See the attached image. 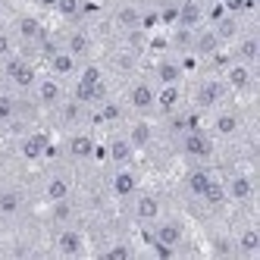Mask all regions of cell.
Segmentation results:
<instances>
[{"mask_svg": "<svg viewBox=\"0 0 260 260\" xmlns=\"http://www.w3.org/2000/svg\"><path fill=\"white\" fill-rule=\"evenodd\" d=\"M44 198L53 204V201H63V198H72V176L57 170V173H50L44 179Z\"/></svg>", "mask_w": 260, "mask_h": 260, "instance_id": "cell-20", "label": "cell"}, {"mask_svg": "<svg viewBox=\"0 0 260 260\" xmlns=\"http://www.w3.org/2000/svg\"><path fill=\"white\" fill-rule=\"evenodd\" d=\"M98 107H101L98 119H104V122H119V119H122V104H116V101H107V98H104Z\"/></svg>", "mask_w": 260, "mask_h": 260, "instance_id": "cell-37", "label": "cell"}, {"mask_svg": "<svg viewBox=\"0 0 260 260\" xmlns=\"http://www.w3.org/2000/svg\"><path fill=\"white\" fill-rule=\"evenodd\" d=\"M213 179H216V176L207 170V166H204V163H198L194 170H188V173H185V191H188L191 198H201L204 191H207V185H210Z\"/></svg>", "mask_w": 260, "mask_h": 260, "instance_id": "cell-24", "label": "cell"}, {"mask_svg": "<svg viewBox=\"0 0 260 260\" xmlns=\"http://www.w3.org/2000/svg\"><path fill=\"white\" fill-rule=\"evenodd\" d=\"M213 31H216L219 41H229V38H235V35H238V19H235V16H222V19L213 25Z\"/></svg>", "mask_w": 260, "mask_h": 260, "instance_id": "cell-36", "label": "cell"}, {"mask_svg": "<svg viewBox=\"0 0 260 260\" xmlns=\"http://www.w3.org/2000/svg\"><path fill=\"white\" fill-rule=\"evenodd\" d=\"M219 38H216V31L213 28H204L201 35H194V38H191V50L198 53V57H213V53L219 50Z\"/></svg>", "mask_w": 260, "mask_h": 260, "instance_id": "cell-28", "label": "cell"}, {"mask_svg": "<svg viewBox=\"0 0 260 260\" xmlns=\"http://www.w3.org/2000/svg\"><path fill=\"white\" fill-rule=\"evenodd\" d=\"M76 88H72V98L76 101H82L85 107H94V104H101L104 98H107V82H104V69L98 66V63H85V66H79V72H76Z\"/></svg>", "mask_w": 260, "mask_h": 260, "instance_id": "cell-1", "label": "cell"}, {"mask_svg": "<svg viewBox=\"0 0 260 260\" xmlns=\"http://www.w3.org/2000/svg\"><path fill=\"white\" fill-rule=\"evenodd\" d=\"M13 53H16V38L10 31H0V60L13 57Z\"/></svg>", "mask_w": 260, "mask_h": 260, "instance_id": "cell-39", "label": "cell"}, {"mask_svg": "<svg viewBox=\"0 0 260 260\" xmlns=\"http://www.w3.org/2000/svg\"><path fill=\"white\" fill-rule=\"evenodd\" d=\"M50 219H53V226H69V222L76 219V204H72L69 198L53 201L50 204Z\"/></svg>", "mask_w": 260, "mask_h": 260, "instance_id": "cell-31", "label": "cell"}, {"mask_svg": "<svg viewBox=\"0 0 260 260\" xmlns=\"http://www.w3.org/2000/svg\"><path fill=\"white\" fill-rule=\"evenodd\" d=\"M35 4H38L41 10H53V7H57V0H35Z\"/></svg>", "mask_w": 260, "mask_h": 260, "instance_id": "cell-40", "label": "cell"}, {"mask_svg": "<svg viewBox=\"0 0 260 260\" xmlns=\"http://www.w3.org/2000/svg\"><path fill=\"white\" fill-rule=\"evenodd\" d=\"M79 63L66 47H47V72L50 76H57V79H69V76H76L79 72Z\"/></svg>", "mask_w": 260, "mask_h": 260, "instance_id": "cell-15", "label": "cell"}, {"mask_svg": "<svg viewBox=\"0 0 260 260\" xmlns=\"http://www.w3.org/2000/svg\"><path fill=\"white\" fill-rule=\"evenodd\" d=\"M57 110H60V119H63L66 125H79V122L88 116V107H85L82 101H76V98H72V101L63 98V104H60Z\"/></svg>", "mask_w": 260, "mask_h": 260, "instance_id": "cell-30", "label": "cell"}, {"mask_svg": "<svg viewBox=\"0 0 260 260\" xmlns=\"http://www.w3.org/2000/svg\"><path fill=\"white\" fill-rule=\"evenodd\" d=\"M104 154H107V160L113 163V166H125V163L135 160L138 151L132 147V141H128L125 135H113V138L107 141V151H104Z\"/></svg>", "mask_w": 260, "mask_h": 260, "instance_id": "cell-19", "label": "cell"}, {"mask_svg": "<svg viewBox=\"0 0 260 260\" xmlns=\"http://www.w3.org/2000/svg\"><path fill=\"white\" fill-rule=\"evenodd\" d=\"M154 101H157V85L151 79H135L125 91V107L132 110L135 116H151Z\"/></svg>", "mask_w": 260, "mask_h": 260, "instance_id": "cell-4", "label": "cell"}, {"mask_svg": "<svg viewBox=\"0 0 260 260\" xmlns=\"http://www.w3.org/2000/svg\"><path fill=\"white\" fill-rule=\"evenodd\" d=\"M222 188H226V201H232V204L254 201V179L248 173H232L226 182H222Z\"/></svg>", "mask_w": 260, "mask_h": 260, "instance_id": "cell-16", "label": "cell"}, {"mask_svg": "<svg viewBox=\"0 0 260 260\" xmlns=\"http://www.w3.org/2000/svg\"><path fill=\"white\" fill-rule=\"evenodd\" d=\"M222 85H226L229 91H235V94H245V91H251V88H254V66L241 63V60L226 63V69H222Z\"/></svg>", "mask_w": 260, "mask_h": 260, "instance_id": "cell-11", "label": "cell"}, {"mask_svg": "<svg viewBox=\"0 0 260 260\" xmlns=\"http://www.w3.org/2000/svg\"><path fill=\"white\" fill-rule=\"evenodd\" d=\"M128 4H138V7H141V0H128Z\"/></svg>", "mask_w": 260, "mask_h": 260, "instance_id": "cell-41", "label": "cell"}, {"mask_svg": "<svg viewBox=\"0 0 260 260\" xmlns=\"http://www.w3.org/2000/svg\"><path fill=\"white\" fill-rule=\"evenodd\" d=\"M128 201H132V219L138 222V226H144V229L163 216V201H160V194H154V191H141V188H138Z\"/></svg>", "mask_w": 260, "mask_h": 260, "instance_id": "cell-5", "label": "cell"}, {"mask_svg": "<svg viewBox=\"0 0 260 260\" xmlns=\"http://www.w3.org/2000/svg\"><path fill=\"white\" fill-rule=\"evenodd\" d=\"M31 91H35V104L44 107V110H57V107L63 104V98H66L63 79L50 76V72H47V76H38V79H35Z\"/></svg>", "mask_w": 260, "mask_h": 260, "instance_id": "cell-6", "label": "cell"}, {"mask_svg": "<svg viewBox=\"0 0 260 260\" xmlns=\"http://www.w3.org/2000/svg\"><path fill=\"white\" fill-rule=\"evenodd\" d=\"M94 151H98V141H94V135H91V132H72L66 138V157L76 160V163L91 160V157H94Z\"/></svg>", "mask_w": 260, "mask_h": 260, "instance_id": "cell-17", "label": "cell"}, {"mask_svg": "<svg viewBox=\"0 0 260 260\" xmlns=\"http://www.w3.org/2000/svg\"><path fill=\"white\" fill-rule=\"evenodd\" d=\"M198 201H204V204H207V207H213V210H219L222 204H229V201H226V188H222L219 179H213V182L207 185V191H204Z\"/></svg>", "mask_w": 260, "mask_h": 260, "instance_id": "cell-32", "label": "cell"}, {"mask_svg": "<svg viewBox=\"0 0 260 260\" xmlns=\"http://www.w3.org/2000/svg\"><path fill=\"white\" fill-rule=\"evenodd\" d=\"M53 13H60L63 19H79V16L85 13V0H57Z\"/></svg>", "mask_w": 260, "mask_h": 260, "instance_id": "cell-35", "label": "cell"}, {"mask_svg": "<svg viewBox=\"0 0 260 260\" xmlns=\"http://www.w3.org/2000/svg\"><path fill=\"white\" fill-rule=\"evenodd\" d=\"M241 128H245V119H241L238 110H216L213 119H210V135L213 138H222V141L238 138Z\"/></svg>", "mask_w": 260, "mask_h": 260, "instance_id": "cell-10", "label": "cell"}, {"mask_svg": "<svg viewBox=\"0 0 260 260\" xmlns=\"http://www.w3.org/2000/svg\"><path fill=\"white\" fill-rule=\"evenodd\" d=\"M182 79H185V69H182L179 60L163 57L154 66V85H182Z\"/></svg>", "mask_w": 260, "mask_h": 260, "instance_id": "cell-23", "label": "cell"}, {"mask_svg": "<svg viewBox=\"0 0 260 260\" xmlns=\"http://www.w3.org/2000/svg\"><path fill=\"white\" fill-rule=\"evenodd\" d=\"M135 251H132V245H125V241H116V245H110L107 251H104V257L107 260H128Z\"/></svg>", "mask_w": 260, "mask_h": 260, "instance_id": "cell-38", "label": "cell"}, {"mask_svg": "<svg viewBox=\"0 0 260 260\" xmlns=\"http://www.w3.org/2000/svg\"><path fill=\"white\" fill-rule=\"evenodd\" d=\"M125 138L132 141V147H135V151H144V147L154 141V125L147 122V116H141V119H135L132 125H128Z\"/></svg>", "mask_w": 260, "mask_h": 260, "instance_id": "cell-25", "label": "cell"}, {"mask_svg": "<svg viewBox=\"0 0 260 260\" xmlns=\"http://www.w3.org/2000/svg\"><path fill=\"white\" fill-rule=\"evenodd\" d=\"M63 47H66L76 60H88L91 50H94V41H91V35H88L85 28H72V31H66Z\"/></svg>", "mask_w": 260, "mask_h": 260, "instance_id": "cell-21", "label": "cell"}, {"mask_svg": "<svg viewBox=\"0 0 260 260\" xmlns=\"http://www.w3.org/2000/svg\"><path fill=\"white\" fill-rule=\"evenodd\" d=\"M53 251H57L60 257H82L85 251H88V245H85V235L72 226H57V235H53Z\"/></svg>", "mask_w": 260, "mask_h": 260, "instance_id": "cell-9", "label": "cell"}, {"mask_svg": "<svg viewBox=\"0 0 260 260\" xmlns=\"http://www.w3.org/2000/svg\"><path fill=\"white\" fill-rule=\"evenodd\" d=\"M13 38L19 44H28V47H41L47 41V28L41 25V19H35V16H19L13 25Z\"/></svg>", "mask_w": 260, "mask_h": 260, "instance_id": "cell-12", "label": "cell"}, {"mask_svg": "<svg viewBox=\"0 0 260 260\" xmlns=\"http://www.w3.org/2000/svg\"><path fill=\"white\" fill-rule=\"evenodd\" d=\"M25 207V198L19 188H0V216H16L22 213Z\"/></svg>", "mask_w": 260, "mask_h": 260, "instance_id": "cell-29", "label": "cell"}, {"mask_svg": "<svg viewBox=\"0 0 260 260\" xmlns=\"http://www.w3.org/2000/svg\"><path fill=\"white\" fill-rule=\"evenodd\" d=\"M138 185H141V179L132 170V163L116 166L113 176H110V191H113V198H119V201H128V198L138 191Z\"/></svg>", "mask_w": 260, "mask_h": 260, "instance_id": "cell-14", "label": "cell"}, {"mask_svg": "<svg viewBox=\"0 0 260 260\" xmlns=\"http://www.w3.org/2000/svg\"><path fill=\"white\" fill-rule=\"evenodd\" d=\"M179 151L182 157H188L194 163H207L213 154H216V144H213V135L204 132V128H185V132H179Z\"/></svg>", "mask_w": 260, "mask_h": 260, "instance_id": "cell-3", "label": "cell"}, {"mask_svg": "<svg viewBox=\"0 0 260 260\" xmlns=\"http://www.w3.org/2000/svg\"><path fill=\"white\" fill-rule=\"evenodd\" d=\"M47 154H50V135L47 132H28V135H22V141H19V157L22 160L35 163V160H44Z\"/></svg>", "mask_w": 260, "mask_h": 260, "instance_id": "cell-18", "label": "cell"}, {"mask_svg": "<svg viewBox=\"0 0 260 260\" xmlns=\"http://www.w3.org/2000/svg\"><path fill=\"white\" fill-rule=\"evenodd\" d=\"M235 60L248 63V66H254L260 60V38L257 35H241L238 44H235Z\"/></svg>", "mask_w": 260, "mask_h": 260, "instance_id": "cell-26", "label": "cell"}, {"mask_svg": "<svg viewBox=\"0 0 260 260\" xmlns=\"http://www.w3.org/2000/svg\"><path fill=\"white\" fill-rule=\"evenodd\" d=\"M235 251L245 254V257L260 254V229H254V226H245V229H241V232L235 235Z\"/></svg>", "mask_w": 260, "mask_h": 260, "instance_id": "cell-27", "label": "cell"}, {"mask_svg": "<svg viewBox=\"0 0 260 260\" xmlns=\"http://www.w3.org/2000/svg\"><path fill=\"white\" fill-rule=\"evenodd\" d=\"M16 116H19V101L10 91H0V122H13Z\"/></svg>", "mask_w": 260, "mask_h": 260, "instance_id": "cell-33", "label": "cell"}, {"mask_svg": "<svg viewBox=\"0 0 260 260\" xmlns=\"http://www.w3.org/2000/svg\"><path fill=\"white\" fill-rule=\"evenodd\" d=\"M113 22H116V28H122V31H141V25H144V13H141V7L138 4H125L113 13Z\"/></svg>", "mask_w": 260, "mask_h": 260, "instance_id": "cell-22", "label": "cell"}, {"mask_svg": "<svg viewBox=\"0 0 260 260\" xmlns=\"http://www.w3.org/2000/svg\"><path fill=\"white\" fill-rule=\"evenodd\" d=\"M147 238H151V245H154L157 254L173 257V254L179 251V245L185 241V226H182L179 219L160 216L157 222H151V226H147Z\"/></svg>", "mask_w": 260, "mask_h": 260, "instance_id": "cell-2", "label": "cell"}, {"mask_svg": "<svg viewBox=\"0 0 260 260\" xmlns=\"http://www.w3.org/2000/svg\"><path fill=\"white\" fill-rule=\"evenodd\" d=\"M201 19H204V13H201V7L194 4V0L182 4V10H179V22H182V28H194Z\"/></svg>", "mask_w": 260, "mask_h": 260, "instance_id": "cell-34", "label": "cell"}, {"mask_svg": "<svg viewBox=\"0 0 260 260\" xmlns=\"http://www.w3.org/2000/svg\"><path fill=\"white\" fill-rule=\"evenodd\" d=\"M226 94H229V88L222 85V79H201L194 85L191 101H194L198 110H216L222 101H226Z\"/></svg>", "mask_w": 260, "mask_h": 260, "instance_id": "cell-8", "label": "cell"}, {"mask_svg": "<svg viewBox=\"0 0 260 260\" xmlns=\"http://www.w3.org/2000/svg\"><path fill=\"white\" fill-rule=\"evenodd\" d=\"M4 76L16 91H31L35 79H38V69H35L25 57L13 53V57H7V63H4Z\"/></svg>", "mask_w": 260, "mask_h": 260, "instance_id": "cell-7", "label": "cell"}, {"mask_svg": "<svg viewBox=\"0 0 260 260\" xmlns=\"http://www.w3.org/2000/svg\"><path fill=\"white\" fill-rule=\"evenodd\" d=\"M185 104V91L182 85H157V101H154V113L170 119L173 113H179Z\"/></svg>", "mask_w": 260, "mask_h": 260, "instance_id": "cell-13", "label": "cell"}]
</instances>
